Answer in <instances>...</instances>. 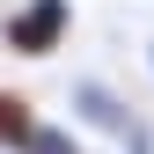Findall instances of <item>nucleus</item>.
I'll return each instance as SVG.
<instances>
[{
  "label": "nucleus",
  "instance_id": "nucleus-1",
  "mask_svg": "<svg viewBox=\"0 0 154 154\" xmlns=\"http://www.w3.org/2000/svg\"><path fill=\"white\" fill-rule=\"evenodd\" d=\"M66 37H73V0H22L0 15V44L15 59H51L66 51Z\"/></svg>",
  "mask_w": 154,
  "mask_h": 154
},
{
  "label": "nucleus",
  "instance_id": "nucleus-2",
  "mask_svg": "<svg viewBox=\"0 0 154 154\" xmlns=\"http://www.w3.org/2000/svg\"><path fill=\"white\" fill-rule=\"evenodd\" d=\"M29 132H37V103L22 88H0V154H22Z\"/></svg>",
  "mask_w": 154,
  "mask_h": 154
},
{
  "label": "nucleus",
  "instance_id": "nucleus-3",
  "mask_svg": "<svg viewBox=\"0 0 154 154\" xmlns=\"http://www.w3.org/2000/svg\"><path fill=\"white\" fill-rule=\"evenodd\" d=\"M73 110H81L88 125H103V132H132V110L118 103V95H103L95 81H81V88H73Z\"/></svg>",
  "mask_w": 154,
  "mask_h": 154
},
{
  "label": "nucleus",
  "instance_id": "nucleus-4",
  "mask_svg": "<svg viewBox=\"0 0 154 154\" xmlns=\"http://www.w3.org/2000/svg\"><path fill=\"white\" fill-rule=\"evenodd\" d=\"M22 154H88V147H81V132H73V125H51V118H37V132L22 140Z\"/></svg>",
  "mask_w": 154,
  "mask_h": 154
},
{
  "label": "nucleus",
  "instance_id": "nucleus-5",
  "mask_svg": "<svg viewBox=\"0 0 154 154\" xmlns=\"http://www.w3.org/2000/svg\"><path fill=\"white\" fill-rule=\"evenodd\" d=\"M125 154H154V147H147V132H140V125H132V132H125Z\"/></svg>",
  "mask_w": 154,
  "mask_h": 154
},
{
  "label": "nucleus",
  "instance_id": "nucleus-6",
  "mask_svg": "<svg viewBox=\"0 0 154 154\" xmlns=\"http://www.w3.org/2000/svg\"><path fill=\"white\" fill-rule=\"evenodd\" d=\"M147 66H154V51H147Z\"/></svg>",
  "mask_w": 154,
  "mask_h": 154
}]
</instances>
